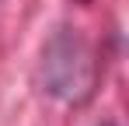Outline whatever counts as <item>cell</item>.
I'll list each match as a JSON object with an SVG mask.
<instances>
[{
	"label": "cell",
	"instance_id": "obj_1",
	"mask_svg": "<svg viewBox=\"0 0 129 126\" xmlns=\"http://www.w3.org/2000/svg\"><path fill=\"white\" fill-rule=\"evenodd\" d=\"M98 63L94 53L77 32H56L42 46V88L59 102H84L94 91Z\"/></svg>",
	"mask_w": 129,
	"mask_h": 126
}]
</instances>
